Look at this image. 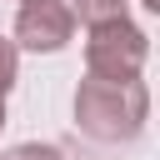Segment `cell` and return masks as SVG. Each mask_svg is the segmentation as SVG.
<instances>
[{
    "instance_id": "cell-1",
    "label": "cell",
    "mask_w": 160,
    "mask_h": 160,
    "mask_svg": "<svg viewBox=\"0 0 160 160\" xmlns=\"http://www.w3.org/2000/svg\"><path fill=\"white\" fill-rule=\"evenodd\" d=\"M75 120L90 140H105V145L135 140L150 120V90H145V80H95V75H85L80 90H75Z\"/></svg>"
},
{
    "instance_id": "cell-2",
    "label": "cell",
    "mask_w": 160,
    "mask_h": 160,
    "mask_svg": "<svg viewBox=\"0 0 160 160\" xmlns=\"http://www.w3.org/2000/svg\"><path fill=\"white\" fill-rule=\"evenodd\" d=\"M150 60V35L130 20H110V25H90L85 35V75L95 80H140Z\"/></svg>"
},
{
    "instance_id": "cell-3",
    "label": "cell",
    "mask_w": 160,
    "mask_h": 160,
    "mask_svg": "<svg viewBox=\"0 0 160 160\" xmlns=\"http://www.w3.org/2000/svg\"><path fill=\"white\" fill-rule=\"evenodd\" d=\"M70 35H75V15L60 0H30L15 15V40L10 45L30 50V55H55V50L70 45Z\"/></svg>"
},
{
    "instance_id": "cell-4",
    "label": "cell",
    "mask_w": 160,
    "mask_h": 160,
    "mask_svg": "<svg viewBox=\"0 0 160 160\" xmlns=\"http://www.w3.org/2000/svg\"><path fill=\"white\" fill-rule=\"evenodd\" d=\"M75 20H85V25H110V20H130L125 10H130V0H70L65 5Z\"/></svg>"
},
{
    "instance_id": "cell-5",
    "label": "cell",
    "mask_w": 160,
    "mask_h": 160,
    "mask_svg": "<svg viewBox=\"0 0 160 160\" xmlns=\"http://www.w3.org/2000/svg\"><path fill=\"white\" fill-rule=\"evenodd\" d=\"M15 75H20V50L0 35V100L10 95V85H15Z\"/></svg>"
},
{
    "instance_id": "cell-6",
    "label": "cell",
    "mask_w": 160,
    "mask_h": 160,
    "mask_svg": "<svg viewBox=\"0 0 160 160\" xmlns=\"http://www.w3.org/2000/svg\"><path fill=\"white\" fill-rule=\"evenodd\" d=\"M0 160H65L55 145H40V140H25V145H10Z\"/></svg>"
},
{
    "instance_id": "cell-7",
    "label": "cell",
    "mask_w": 160,
    "mask_h": 160,
    "mask_svg": "<svg viewBox=\"0 0 160 160\" xmlns=\"http://www.w3.org/2000/svg\"><path fill=\"white\" fill-rule=\"evenodd\" d=\"M140 5H145V10H160V0H140Z\"/></svg>"
},
{
    "instance_id": "cell-8",
    "label": "cell",
    "mask_w": 160,
    "mask_h": 160,
    "mask_svg": "<svg viewBox=\"0 0 160 160\" xmlns=\"http://www.w3.org/2000/svg\"><path fill=\"white\" fill-rule=\"evenodd\" d=\"M0 125H5V100H0Z\"/></svg>"
},
{
    "instance_id": "cell-9",
    "label": "cell",
    "mask_w": 160,
    "mask_h": 160,
    "mask_svg": "<svg viewBox=\"0 0 160 160\" xmlns=\"http://www.w3.org/2000/svg\"><path fill=\"white\" fill-rule=\"evenodd\" d=\"M20 5H30V0H20Z\"/></svg>"
}]
</instances>
